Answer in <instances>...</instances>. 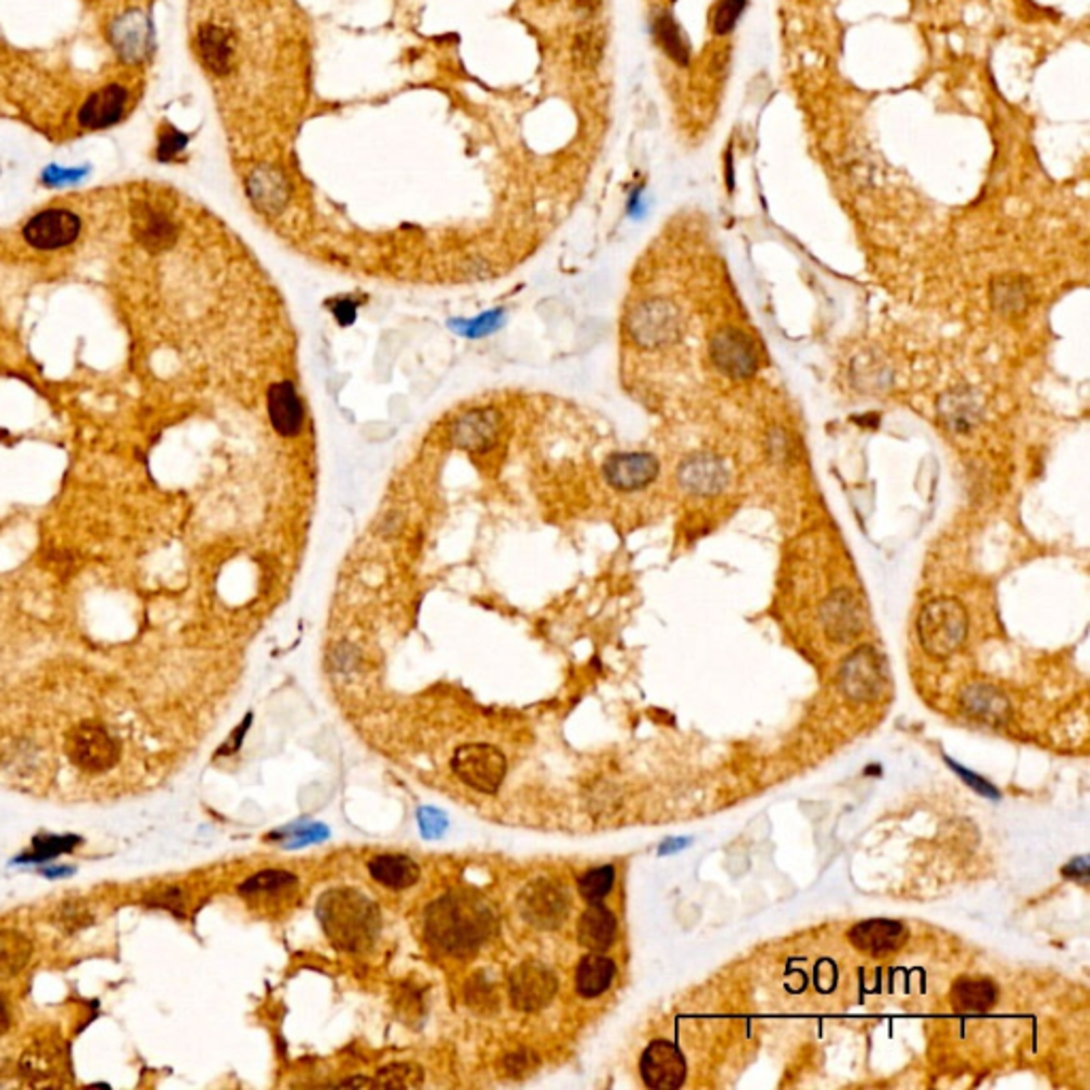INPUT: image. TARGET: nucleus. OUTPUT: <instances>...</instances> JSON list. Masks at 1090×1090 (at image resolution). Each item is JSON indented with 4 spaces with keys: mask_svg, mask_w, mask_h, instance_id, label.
<instances>
[{
    "mask_svg": "<svg viewBox=\"0 0 1090 1090\" xmlns=\"http://www.w3.org/2000/svg\"><path fill=\"white\" fill-rule=\"evenodd\" d=\"M1065 873H1080V875H1087L1089 873V865L1085 859H1078L1074 861L1069 867H1065Z\"/></svg>",
    "mask_w": 1090,
    "mask_h": 1090,
    "instance_id": "obj_44",
    "label": "nucleus"
},
{
    "mask_svg": "<svg viewBox=\"0 0 1090 1090\" xmlns=\"http://www.w3.org/2000/svg\"><path fill=\"white\" fill-rule=\"evenodd\" d=\"M595 2H597V0H578V4H582V7H593Z\"/></svg>",
    "mask_w": 1090,
    "mask_h": 1090,
    "instance_id": "obj_45",
    "label": "nucleus"
},
{
    "mask_svg": "<svg viewBox=\"0 0 1090 1090\" xmlns=\"http://www.w3.org/2000/svg\"><path fill=\"white\" fill-rule=\"evenodd\" d=\"M503 316H505V312H503V309H494V312H489V314L478 316L476 320H454V322H449V327L456 328V332H458V334H462V337L478 339V337L491 334L492 330H496V328L500 327Z\"/></svg>",
    "mask_w": 1090,
    "mask_h": 1090,
    "instance_id": "obj_34",
    "label": "nucleus"
},
{
    "mask_svg": "<svg viewBox=\"0 0 1090 1090\" xmlns=\"http://www.w3.org/2000/svg\"><path fill=\"white\" fill-rule=\"evenodd\" d=\"M500 435V414L492 407L471 409L452 422L449 439L452 445L465 452L484 454L498 441Z\"/></svg>",
    "mask_w": 1090,
    "mask_h": 1090,
    "instance_id": "obj_11",
    "label": "nucleus"
},
{
    "mask_svg": "<svg viewBox=\"0 0 1090 1090\" xmlns=\"http://www.w3.org/2000/svg\"><path fill=\"white\" fill-rule=\"evenodd\" d=\"M626 330L639 347H664L677 341L682 332V312L673 301L648 299L631 309Z\"/></svg>",
    "mask_w": 1090,
    "mask_h": 1090,
    "instance_id": "obj_4",
    "label": "nucleus"
},
{
    "mask_svg": "<svg viewBox=\"0 0 1090 1090\" xmlns=\"http://www.w3.org/2000/svg\"><path fill=\"white\" fill-rule=\"evenodd\" d=\"M320 923L332 943L341 950H365L380 928L378 908L360 892L339 888L330 890L318 905Z\"/></svg>",
    "mask_w": 1090,
    "mask_h": 1090,
    "instance_id": "obj_1",
    "label": "nucleus"
},
{
    "mask_svg": "<svg viewBox=\"0 0 1090 1090\" xmlns=\"http://www.w3.org/2000/svg\"><path fill=\"white\" fill-rule=\"evenodd\" d=\"M66 755L81 771L103 773L119 761V746L103 726L79 724L66 737Z\"/></svg>",
    "mask_w": 1090,
    "mask_h": 1090,
    "instance_id": "obj_6",
    "label": "nucleus"
},
{
    "mask_svg": "<svg viewBox=\"0 0 1090 1090\" xmlns=\"http://www.w3.org/2000/svg\"><path fill=\"white\" fill-rule=\"evenodd\" d=\"M520 914L535 927L556 928L567 916V899L558 886L542 879L520 895Z\"/></svg>",
    "mask_w": 1090,
    "mask_h": 1090,
    "instance_id": "obj_13",
    "label": "nucleus"
},
{
    "mask_svg": "<svg viewBox=\"0 0 1090 1090\" xmlns=\"http://www.w3.org/2000/svg\"><path fill=\"white\" fill-rule=\"evenodd\" d=\"M616 930H618L616 916L597 901L582 914L578 925V937L584 948L593 952H603L613 943Z\"/></svg>",
    "mask_w": 1090,
    "mask_h": 1090,
    "instance_id": "obj_21",
    "label": "nucleus"
},
{
    "mask_svg": "<svg viewBox=\"0 0 1090 1090\" xmlns=\"http://www.w3.org/2000/svg\"><path fill=\"white\" fill-rule=\"evenodd\" d=\"M92 921L88 908L79 905V903H64L55 916V923L58 927L62 928L64 933H75L79 928L88 927Z\"/></svg>",
    "mask_w": 1090,
    "mask_h": 1090,
    "instance_id": "obj_36",
    "label": "nucleus"
},
{
    "mask_svg": "<svg viewBox=\"0 0 1090 1090\" xmlns=\"http://www.w3.org/2000/svg\"><path fill=\"white\" fill-rule=\"evenodd\" d=\"M418 820H420L422 833L427 837H439L447 828V820H445V816L441 812H436V810H429V808L422 810Z\"/></svg>",
    "mask_w": 1090,
    "mask_h": 1090,
    "instance_id": "obj_39",
    "label": "nucleus"
},
{
    "mask_svg": "<svg viewBox=\"0 0 1090 1090\" xmlns=\"http://www.w3.org/2000/svg\"><path fill=\"white\" fill-rule=\"evenodd\" d=\"M489 925L491 918L480 905L456 899L439 901L429 916L433 939L447 952L456 954H467L478 948L489 933Z\"/></svg>",
    "mask_w": 1090,
    "mask_h": 1090,
    "instance_id": "obj_2",
    "label": "nucleus"
},
{
    "mask_svg": "<svg viewBox=\"0 0 1090 1090\" xmlns=\"http://www.w3.org/2000/svg\"><path fill=\"white\" fill-rule=\"evenodd\" d=\"M746 4L748 0H720L711 13V33L715 37L731 35L746 11Z\"/></svg>",
    "mask_w": 1090,
    "mask_h": 1090,
    "instance_id": "obj_31",
    "label": "nucleus"
},
{
    "mask_svg": "<svg viewBox=\"0 0 1090 1090\" xmlns=\"http://www.w3.org/2000/svg\"><path fill=\"white\" fill-rule=\"evenodd\" d=\"M81 839L75 837V835H68V837H37L35 844H33V854L30 857H24L22 861H48V859H55L64 852H71Z\"/></svg>",
    "mask_w": 1090,
    "mask_h": 1090,
    "instance_id": "obj_33",
    "label": "nucleus"
},
{
    "mask_svg": "<svg viewBox=\"0 0 1090 1090\" xmlns=\"http://www.w3.org/2000/svg\"><path fill=\"white\" fill-rule=\"evenodd\" d=\"M1031 299L1029 281L1021 275H1003L992 281L990 286V301L992 307L1001 316H1018L1027 309Z\"/></svg>",
    "mask_w": 1090,
    "mask_h": 1090,
    "instance_id": "obj_22",
    "label": "nucleus"
},
{
    "mask_svg": "<svg viewBox=\"0 0 1090 1090\" xmlns=\"http://www.w3.org/2000/svg\"><path fill=\"white\" fill-rule=\"evenodd\" d=\"M967 635V611L956 599H935L918 618V637L928 655L943 658L961 648Z\"/></svg>",
    "mask_w": 1090,
    "mask_h": 1090,
    "instance_id": "obj_3",
    "label": "nucleus"
},
{
    "mask_svg": "<svg viewBox=\"0 0 1090 1090\" xmlns=\"http://www.w3.org/2000/svg\"><path fill=\"white\" fill-rule=\"evenodd\" d=\"M11 1025V1014H9V1007H7V1001L0 997V1036L7 1034Z\"/></svg>",
    "mask_w": 1090,
    "mask_h": 1090,
    "instance_id": "obj_42",
    "label": "nucleus"
},
{
    "mask_svg": "<svg viewBox=\"0 0 1090 1090\" xmlns=\"http://www.w3.org/2000/svg\"><path fill=\"white\" fill-rule=\"evenodd\" d=\"M660 465L656 456L648 452H624L607 458L603 473L611 489L620 492H637L648 489L658 478Z\"/></svg>",
    "mask_w": 1090,
    "mask_h": 1090,
    "instance_id": "obj_9",
    "label": "nucleus"
},
{
    "mask_svg": "<svg viewBox=\"0 0 1090 1090\" xmlns=\"http://www.w3.org/2000/svg\"><path fill=\"white\" fill-rule=\"evenodd\" d=\"M652 30H655L656 43L660 46V50L669 55L675 64L686 66L690 60V52H688L684 33L677 26V22L669 13H660L655 20Z\"/></svg>",
    "mask_w": 1090,
    "mask_h": 1090,
    "instance_id": "obj_29",
    "label": "nucleus"
},
{
    "mask_svg": "<svg viewBox=\"0 0 1090 1090\" xmlns=\"http://www.w3.org/2000/svg\"><path fill=\"white\" fill-rule=\"evenodd\" d=\"M997 1001V986L988 980H959L952 988V1003L959 1012H986Z\"/></svg>",
    "mask_w": 1090,
    "mask_h": 1090,
    "instance_id": "obj_28",
    "label": "nucleus"
},
{
    "mask_svg": "<svg viewBox=\"0 0 1090 1090\" xmlns=\"http://www.w3.org/2000/svg\"><path fill=\"white\" fill-rule=\"evenodd\" d=\"M81 235V218L64 207L35 214L22 228L24 241L37 252H58L73 245Z\"/></svg>",
    "mask_w": 1090,
    "mask_h": 1090,
    "instance_id": "obj_5",
    "label": "nucleus"
},
{
    "mask_svg": "<svg viewBox=\"0 0 1090 1090\" xmlns=\"http://www.w3.org/2000/svg\"><path fill=\"white\" fill-rule=\"evenodd\" d=\"M179 903V890H166V892H161L154 897V903L152 905H159V908H168V910H175V905Z\"/></svg>",
    "mask_w": 1090,
    "mask_h": 1090,
    "instance_id": "obj_41",
    "label": "nucleus"
},
{
    "mask_svg": "<svg viewBox=\"0 0 1090 1090\" xmlns=\"http://www.w3.org/2000/svg\"><path fill=\"white\" fill-rule=\"evenodd\" d=\"M613 882H616V870L611 865L597 867L580 879V892L586 901L597 903L609 895V890L613 888Z\"/></svg>",
    "mask_w": 1090,
    "mask_h": 1090,
    "instance_id": "obj_32",
    "label": "nucleus"
},
{
    "mask_svg": "<svg viewBox=\"0 0 1090 1090\" xmlns=\"http://www.w3.org/2000/svg\"><path fill=\"white\" fill-rule=\"evenodd\" d=\"M709 354L718 371L731 380H748L759 369V352L752 339L737 328H722L711 337Z\"/></svg>",
    "mask_w": 1090,
    "mask_h": 1090,
    "instance_id": "obj_7",
    "label": "nucleus"
},
{
    "mask_svg": "<svg viewBox=\"0 0 1090 1090\" xmlns=\"http://www.w3.org/2000/svg\"><path fill=\"white\" fill-rule=\"evenodd\" d=\"M269 420L277 435L292 439L301 435L305 424V407L292 382L272 383L267 392Z\"/></svg>",
    "mask_w": 1090,
    "mask_h": 1090,
    "instance_id": "obj_15",
    "label": "nucleus"
},
{
    "mask_svg": "<svg viewBox=\"0 0 1090 1090\" xmlns=\"http://www.w3.org/2000/svg\"><path fill=\"white\" fill-rule=\"evenodd\" d=\"M327 833L328 831L325 826H312V828H307V831L296 833V837H294L292 841H288L286 846H288V848H301V846H305V844H314V841H318V839H325V837H327Z\"/></svg>",
    "mask_w": 1090,
    "mask_h": 1090,
    "instance_id": "obj_40",
    "label": "nucleus"
},
{
    "mask_svg": "<svg viewBox=\"0 0 1090 1090\" xmlns=\"http://www.w3.org/2000/svg\"><path fill=\"white\" fill-rule=\"evenodd\" d=\"M299 879L288 872H263L256 873L254 877H250L248 882L241 884V892L248 895V897H254V895H272V892H281L286 888H292L296 886Z\"/></svg>",
    "mask_w": 1090,
    "mask_h": 1090,
    "instance_id": "obj_30",
    "label": "nucleus"
},
{
    "mask_svg": "<svg viewBox=\"0 0 1090 1090\" xmlns=\"http://www.w3.org/2000/svg\"><path fill=\"white\" fill-rule=\"evenodd\" d=\"M642 1078L650 1089H680L686 1080V1061L667 1039L652 1041L642 1056Z\"/></svg>",
    "mask_w": 1090,
    "mask_h": 1090,
    "instance_id": "obj_10",
    "label": "nucleus"
},
{
    "mask_svg": "<svg viewBox=\"0 0 1090 1090\" xmlns=\"http://www.w3.org/2000/svg\"><path fill=\"white\" fill-rule=\"evenodd\" d=\"M33 943L17 930H0V978H15L30 963Z\"/></svg>",
    "mask_w": 1090,
    "mask_h": 1090,
    "instance_id": "obj_26",
    "label": "nucleus"
},
{
    "mask_svg": "<svg viewBox=\"0 0 1090 1090\" xmlns=\"http://www.w3.org/2000/svg\"><path fill=\"white\" fill-rule=\"evenodd\" d=\"M939 411L941 420L956 433L972 431L980 420L978 403L963 392H950L948 396H943L939 403Z\"/></svg>",
    "mask_w": 1090,
    "mask_h": 1090,
    "instance_id": "obj_27",
    "label": "nucleus"
},
{
    "mask_svg": "<svg viewBox=\"0 0 1090 1090\" xmlns=\"http://www.w3.org/2000/svg\"><path fill=\"white\" fill-rule=\"evenodd\" d=\"M850 943L870 956H886L897 952L905 939H908V928L897 921H865L861 925L852 928L848 933Z\"/></svg>",
    "mask_w": 1090,
    "mask_h": 1090,
    "instance_id": "obj_16",
    "label": "nucleus"
},
{
    "mask_svg": "<svg viewBox=\"0 0 1090 1090\" xmlns=\"http://www.w3.org/2000/svg\"><path fill=\"white\" fill-rule=\"evenodd\" d=\"M126 107V90L122 86H107L99 92H94L86 105L79 111V124L99 130L115 124Z\"/></svg>",
    "mask_w": 1090,
    "mask_h": 1090,
    "instance_id": "obj_19",
    "label": "nucleus"
},
{
    "mask_svg": "<svg viewBox=\"0 0 1090 1090\" xmlns=\"http://www.w3.org/2000/svg\"><path fill=\"white\" fill-rule=\"evenodd\" d=\"M137 241L150 252H164L177 241V226L164 212L152 205H139L132 214Z\"/></svg>",
    "mask_w": 1090,
    "mask_h": 1090,
    "instance_id": "obj_18",
    "label": "nucleus"
},
{
    "mask_svg": "<svg viewBox=\"0 0 1090 1090\" xmlns=\"http://www.w3.org/2000/svg\"><path fill=\"white\" fill-rule=\"evenodd\" d=\"M197 46L203 64L214 73V75H226L232 68L235 60V41L228 30L216 24H205L199 28L197 35Z\"/></svg>",
    "mask_w": 1090,
    "mask_h": 1090,
    "instance_id": "obj_20",
    "label": "nucleus"
},
{
    "mask_svg": "<svg viewBox=\"0 0 1090 1090\" xmlns=\"http://www.w3.org/2000/svg\"><path fill=\"white\" fill-rule=\"evenodd\" d=\"M60 1067V1054L54 1048L46 1043H37L30 1050L24 1052L20 1061L22 1076L33 1085V1087H50L54 1085V1076H58Z\"/></svg>",
    "mask_w": 1090,
    "mask_h": 1090,
    "instance_id": "obj_25",
    "label": "nucleus"
},
{
    "mask_svg": "<svg viewBox=\"0 0 1090 1090\" xmlns=\"http://www.w3.org/2000/svg\"><path fill=\"white\" fill-rule=\"evenodd\" d=\"M511 1001L518 1010L535 1012L556 994V978L542 963H524L509 978Z\"/></svg>",
    "mask_w": 1090,
    "mask_h": 1090,
    "instance_id": "obj_12",
    "label": "nucleus"
},
{
    "mask_svg": "<svg viewBox=\"0 0 1090 1090\" xmlns=\"http://www.w3.org/2000/svg\"><path fill=\"white\" fill-rule=\"evenodd\" d=\"M330 312L334 316V320L341 325V327H347L354 322L356 318V312H358V303L350 296H343V299H337L332 305H330Z\"/></svg>",
    "mask_w": 1090,
    "mask_h": 1090,
    "instance_id": "obj_38",
    "label": "nucleus"
},
{
    "mask_svg": "<svg viewBox=\"0 0 1090 1090\" xmlns=\"http://www.w3.org/2000/svg\"><path fill=\"white\" fill-rule=\"evenodd\" d=\"M680 486L695 496H713L726 489L728 469L713 454H693L677 469Z\"/></svg>",
    "mask_w": 1090,
    "mask_h": 1090,
    "instance_id": "obj_14",
    "label": "nucleus"
},
{
    "mask_svg": "<svg viewBox=\"0 0 1090 1090\" xmlns=\"http://www.w3.org/2000/svg\"><path fill=\"white\" fill-rule=\"evenodd\" d=\"M946 763L950 764V769H952V771H956V773H959V775L967 782V786H972L976 793H980L981 797H988V799H994V801L1001 797V795H999V790H997L990 782H986L984 777H980L978 773H974V771L965 769L963 764L954 763L952 759H946Z\"/></svg>",
    "mask_w": 1090,
    "mask_h": 1090,
    "instance_id": "obj_37",
    "label": "nucleus"
},
{
    "mask_svg": "<svg viewBox=\"0 0 1090 1090\" xmlns=\"http://www.w3.org/2000/svg\"><path fill=\"white\" fill-rule=\"evenodd\" d=\"M454 773L480 793H494L505 777V757L489 746H469L454 755Z\"/></svg>",
    "mask_w": 1090,
    "mask_h": 1090,
    "instance_id": "obj_8",
    "label": "nucleus"
},
{
    "mask_svg": "<svg viewBox=\"0 0 1090 1090\" xmlns=\"http://www.w3.org/2000/svg\"><path fill=\"white\" fill-rule=\"evenodd\" d=\"M688 844H690L688 839H671V841L662 844L660 852H662V854H669V852H675V850H680V848H684V846H688Z\"/></svg>",
    "mask_w": 1090,
    "mask_h": 1090,
    "instance_id": "obj_43",
    "label": "nucleus"
},
{
    "mask_svg": "<svg viewBox=\"0 0 1090 1090\" xmlns=\"http://www.w3.org/2000/svg\"><path fill=\"white\" fill-rule=\"evenodd\" d=\"M248 197L267 216H279L290 201V183L275 166H258L248 177Z\"/></svg>",
    "mask_w": 1090,
    "mask_h": 1090,
    "instance_id": "obj_17",
    "label": "nucleus"
},
{
    "mask_svg": "<svg viewBox=\"0 0 1090 1090\" xmlns=\"http://www.w3.org/2000/svg\"><path fill=\"white\" fill-rule=\"evenodd\" d=\"M380 1085L385 1087H416L422 1080V1074L414 1065H390L378 1074Z\"/></svg>",
    "mask_w": 1090,
    "mask_h": 1090,
    "instance_id": "obj_35",
    "label": "nucleus"
},
{
    "mask_svg": "<svg viewBox=\"0 0 1090 1090\" xmlns=\"http://www.w3.org/2000/svg\"><path fill=\"white\" fill-rule=\"evenodd\" d=\"M369 873L373 875L376 882H380L392 890H405L418 882L420 867L407 857L385 854V857H378L369 863Z\"/></svg>",
    "mask_w": 1090,
    "mask_h": 1090,
    "instance_id": "obj_23",
    "label": "nucleus"
},
{
    "mask_svg": "<svg viewBox=\"0 0 1090 1090\" xmlns=\"http://www.w3.org/2000/svg\"><path fill=\"white\" fill-rule=\"evenodd\" d=\"M616 976V965L611 959L603 954H588L575 974V986L578 992L586 999H595L603 994Z\"/></svg>",
    "mask_w": 1090,
    "mask_h": 1090,
    "instance_id": "obj_24",
    "label": "nucleus"
}]
</instances>
